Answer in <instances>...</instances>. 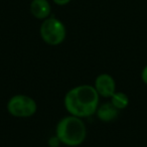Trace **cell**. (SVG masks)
<instances>
[{
	"label": "cell",
	"mask_w": 147,
	"mask_h": 147,
	"mask_svg": "<svg viewBox=\"0 0 147 147\" xmlns=\"http://www.w3.org/2000/svg\"><path fill=\"white\" fill-rule=\"evenodd\" d=\"M100 95L92 85H80L67 92L63 105L69 115L87 118L96 114L99 107Z\"/></svg>",
	"instance_id": "cell-1"
},
{
	"label": "cell",
	"mask_w": 147,
	"mask_h": 147,
	"mask_svg": "<svg viewBox=\"0 0 147 147\" xmlns=\"http://www.w3.org/2000/svg\"><path fill=\"white\" fill-rule=\"evenodd\" d=\"M55 136L61 144L75 147L81 145L87 137V127L82 118L65 116L59 121L55 127Z\"/></svg>",
	"instance_id": "cell-2"
},
{
	"label": "cell",
	"mask_w": 147,
	"mask_h": 147,
	"mask_svg": "<svg viewBox=\"0 0 147 147\" xmlns=\"http://www.w3.org/2000/svg\"><path fill=\"white\" fill-rule=\"evenodd\" d=\"M6 108L9 114L15 118H29L36 113L37 104L31 97L17 94L9 99Z\"/></svg>",
	"instance_id": "cell-3"
},
{
	"label": "cell",
	"mask_w": 147,
	"mask_h": 147,
	"mask_svg": "<svg viewBox=\"0 0 147 147\" xmlns=\"http://www.w3.org/2000/svg\"><path fill=\"white\" fill-rule=\"evenodd\" d=\"M67 35L65 26L61 20L55 17H47L40 26V36L49 45H59L63 42Z\"/></svg>",
	"instance_id": "cell-4"
},
{
	"label": "cell",
	"mask_w": 147,
	"mask_h": 147,
	"mask_svg": "<svg viewBox=\"0 0 147 147\" xmlns=\"http://www.w3.org/2000/svg\"><path fill=\"white\" fill-rule=\"evenodd\" d=\"M95 89L100 97L111 98L116 92V82L109 74H100L95 79Z\"/></svg>",
	"instance_id": "cell-5"
},
{
	"label": "cell",
	"mask_w": 147,
	"mask_h": 147,
	"mask_svg": "<svg viewBox=\"0 0 147 147\" xmlns=\"http://www.w3.org/2000/svg\"><path fill=\"white\" fill-rule=\"evenodd\" d=\"M96 115L103 122H110L118 117L119 110L111 102H106L102 105H99Z\"/></svg>",
	"instance_id": "cell-6"
},
{
	"label": "cell",
	"mask_w": 147,
	"mask_h": 147,
	"mask_svg": "<svg viewBox=\"0 0 147 147\" xmlns=\"http://www.w3.org/2000/svg\"><path fill=\"white\" fill-rule=\"evenodd\" d=\"M30 12L37 19H47L51 14V5L47 0H32Z\"/></svg>",
	"instance_id": "cell-7"
},
{
	"label": "cell",
	"mask_w": 147,
	"mask_h": 147,
	"mask_svg": "<svg viewBox=\"0 0 147 147\" xmlns=\"http://www.w3.org/2000/svg\"><path fill=\"white\" fill-rule=\"evenodd\" d=\"M111 103L120 111L125 109L129 105V98L125 93L115 92V94L111 97Z\"/></svg>",
	"instance_id": "cell-8"
},
{
	"label": "cell",
	"mask_w": 147,
	"mask_h": 147,
	"mask_svg": "<svg viewBox=\"0 0 147 147\" xmlns=\"http://www.w3.org/2000/svg\"><path fill=\"white\" fill-rule=\"evenodd\" d=\"M141 78H142V81L144 82V84L147 85V65L143 67L142 73H141Z\"/></svg>",
	"instance_id": "cell-9"
},
{
	"label": "cell",
	"mask_w": 147,
	"mask_h": 147,
	"mask_svg": "<svg viewBox=\"0 0 147 147\" xmlns=\"http://www.w3.org/2000/svg\"><path fill=\"white\" fill-rule=\"evenodd\" d=\"M53 2L57 5H65L71 1V0H53Z\"/></svg>",
	"instance_id": "cell-10"
}]
</instances>
